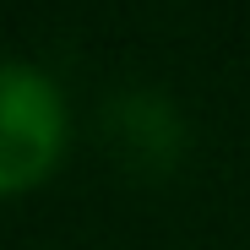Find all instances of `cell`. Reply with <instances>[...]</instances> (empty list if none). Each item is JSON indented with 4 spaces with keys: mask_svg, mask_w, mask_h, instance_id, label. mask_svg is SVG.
I'll return each mask as SVG.
<instances>
[{
    "mask_svg": "<svg viewBox=\"0 0 250 250\" xmlns=\"http://www.w3.org/2000/svg\"><path fill=\"white\" fill-rule=\"evenodd\" d=\"M44 147V98L27 76L0 71V180H17Z\"/></svg>",
    "mask_w": 250,
    "mask_h": 250,
    "instance_id": "obj_1",
    "label": "cell"
}]
</instances>
